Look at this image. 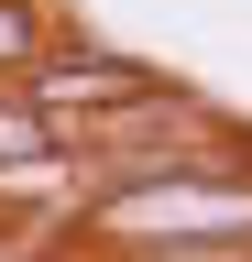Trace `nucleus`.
Masks as SVG:
<instances>
[{
    "mask_svg": "<svg viewBox=\"0 0 252 262\" xmlns=\"http://www.w3.org/2000/svg\"><path fill=\"white\" fill-rule=\"evenodd\" d=\"M33 55V11H22V0H0V66H22Z\"/></svg>",
    "mask_w": 252,
    "mask_h": 262,
    "instance_id": "7ed1b4c3",
    "label": "nucleus"
},
{
    "mask_svg": "<svg viewBox=\"0 0 252 262\" xmlns=\"http://www.w3.org/2000/svg\"><path fill=\"white\" fill-rule=\"evenodd\" d=\"M99 219L132 229V241H198V251H219V241H241V229H252V186H198V164H186V175L121 186Z\"/></svg>",
    "mask_w": 252,
    "mask_h": 262,
    "instance_id": "f257e3e1",
    "label": "nucleus"
},
{
    "mask_svg": "<svg viewBox=\"0 0 252 262\" xmlns=\"http://www.w3.org/2000/svg\"><path fill=\"white\" fill-rule=\"evenodd\" d=\"M55 164V120L44 110H0V175H44Z\"/></svg>",
    "mask_w": 252,
    "mask_h": 262,
    "instance_id": "f03ea898",
    "label": "nucleus"
}]
</instances>
